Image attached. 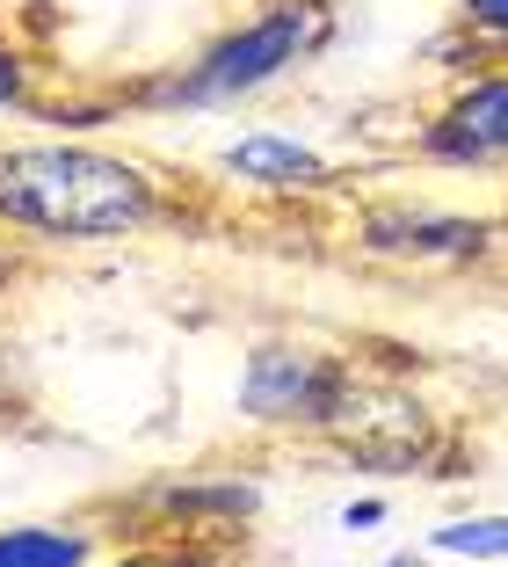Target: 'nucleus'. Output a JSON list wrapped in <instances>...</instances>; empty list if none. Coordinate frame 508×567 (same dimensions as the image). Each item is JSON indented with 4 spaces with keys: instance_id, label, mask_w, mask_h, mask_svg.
<instances>
[{
    "instance_id": "nucleus-1",
    "label": "nucleus",
    "mask_w": 508,
    "mask_h": 567,
    "mask_svg": "<svg viewBox=\"0 0 508 567\" xmlns=\"http://www.w3.org/2000/svg\"><path fill=\"white\" fill-rule=\"evenodd\" d=\"M167 218V189L146 161L110 146H0V226L44 240H138Z\"/></svg>"
},
{
    "instance_id": "nucleus-2",
    "label": "nucleus",
    "mask_w": 508,
    "mask_h": 567,
    "mask_svg": "<svg viewBox=\"0 0 508 567\" xmlns=\"http://www.w3.org/2000/svg\"><path fill=\"white\" fill-rule=\"evenodd\" d=\"M342 30L334 0H255V16L226 22L189 66L138 87L146 110H232V102L277 87L283 73L312 66Z\"/></svg>"
},
{
    "instance_id": "nucleus-3",
    "label": "nucleus",
    "mask_w": 508,
    "mask_h": 567,
    "mask_svg": "<svg viewBox=\"0 0 508 567\" xmlns=\"http://www.w3.org/2000/svg\"><path fill=\"white\" fill-rule=\"evenodd\" d=\"M356 364L312 342H262L240 371V415L262 430H305L328 436L342 422V408L356 401Z\"/></svg>"
},
{
    "instance_id": "nucleus-4",
    "label": "nucleus",
    "mask_w": 508,
    "mask_h": 567,
    "mask_svg": "<svg viewBox=\"0 0 508 567\" xmlns=\"http://www.w3.org/2000/svg\"><path fill=\"white\" fill-rule=\"evenodd\" d=\"M414 153L436 167H508V66L450 87L428 110Z\"/></svg>"
},
{
    "instance_id": "nucleus-5",
    "label": "nucleus",
    "mask_w": 508,
    "mask_h": 567,
    "mask_svg": "<svg viewBox=\"0 0 508 567\" xmlns=\"http://www.w3.org/2000/svg\"><path fill=\"white\" fill-rule=\"evenodd\" d=\"M138 517H153L160 538H218V532H247L262 517V487L232 473V481H153L132 495Z\"/></svg>"
},
{
    "instance_id": "nucleus-6",
    "label": "nucleus",
    "mask_w": 508,
    "mask_h": 567,
    "mask_svg": "<svg viewBox=\"0 0 508 567\" xmlns=\"http://www.w3.org/2000/svg\"><path fill=\"white\" fill-rule=\"evenodd\" d=\"M356 234L371 255H393V262H479V255H494V226L458 212H414V204L371 212Z\"/></svg>"
},
{
    "instance_id": "nucleus-7",
    "label": "nucleus",
    "mask_w": 508,
    "mask_h": 567,
    "mask_svg": "<svg viewBox=\"0 0 508 567\" xmlns=\"http://www.w3.org/2000/svg\"><path fill=\"white\" fill-rule=\"evenodd\" d=\"M218 167L247 189H328L334 183V161L320 146H305V138H291V132L226 138V146H218Z\"/></svg>"
},
{
    "instance_id": "nucleus-8",
    "label": "nucleus",
    "mask_w": 508,
    "mask_h": 567,
    "mask_svg": "<svg viewBox=\"0 0 508 567\" xmlns=\"http://www.w3.org/2000/svg\"><path fill=\"white\" fill-rule=\"evenodd\" d=\"M0 567H95V532L87 524H8Z\"/></svg>"
},
{
    "instance_id": "nucleus-9",
    "label": "nucleus",
    "mask_w": 508,
    "mask_h": 567,
    "mask_svg": "<svg viewBox=\"0 0 508 567\" xmlns=\"http://www.w3.org/2000/svg\"><path fill=\"white\" fill-rule=\"evenodd\" d=\"M428 560H508V509L494 517H458L428 532Z\"/></svg>"
},
{
    "instance_id": "nucleus-10",
    "label": "nucleus",
    "mask_w": 508,
    "mask_h": 567,
    "mask_svg": "<svg viewBox=\"0 0 508 567\" xmlns=\"http://www.w3.org/2000/svg\"><path fill=\"white\" fill-rule=\"evenodd\" d=\"M458 22L479 37V44L508 51V0H458Z\"/></svg>"
},
{
    "instance_id": "nucleus-11",
    "label": "nucleus",
    "mask_w": 508,
    "mask_h": 567,
    "mask_svg": "<svg viewBox=\"0 0 508 567\" xmlns=\"http://www.w3.org/2000/svg\"><path fill=\"white\" fill-rule=\"evenodd\" d=\"M30 95H37V73H30V59L0 44V110H30Z\"/></svg>"
},
{
    "instance_id": "nucleus-12",
    "label": "nucleus",
    "mask_w": 508,
    "mask_h": 567,
    "mask_svg": "<svg viewBox=\"0 0 508 567\" xmlns=\"http://www.w3.org/2000/svg\"><path fill=\"white\" fill-rule=\"evenodd\" d=\"M110 567H218V560H204V553L182 546V538H160V546H138V553H124V560H110Z\"/></svg>"
},
{
    "instance_id": "nucleus-13",
    "label": "nucleus",
    "mask_w": 508,
    "mask_h": 567,
    "mask_svg": "<svg viewBox=\"0 0 508 567\" xmlns=\"http://www.w3.org/2000/svg\"><path fill=\"white\" fill-rule=\"evenodd\" d=\"M385 517H393V502H377V495H363V502H349V509H342V532H377V524H385Z\"/></svg>"
},
{
    "instance_id": "nucleus-14",
    "label": "nucleus",
    "mask_w": 508,
    "mask_h": 567,
    "mask_svg": "<svg viewBox=\"0 0 508 567\" xmlns=\"http://www.w3.org/2000/svg\"><path fill=\"white\" fill-rule=\"evenodd\" d=\"M377 567H428V546L422 553H393V560H377Z\"/></svg>"
}]
</instances>
